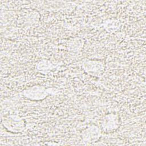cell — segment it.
Wrapping results in <instances>:
<instances>
[{
	"mask_svg": "<svg viewBox=\"0 0 146 146\" xmlns=\"http://www.w3.org/2000/svg\"><path fill=\"white\" fill-rule=\"evenodd\" d=\"M99 129L96 126H92L83 132V138L85 140L92 141L96 140L99 135Z\"/></svg>",
	"mask_w": 146,
	"mask_h": 146,
	"instance_id": "5",
	"label": "cell"
},
{
	"mask_svg": "<svg viewBox=\"0 0 146 146\" xmlns=\"http://www.w3.org/2000/svg\"><path fill=\"white\" fill-rule=\"evenodd\" d=\"M116 115L110 114L104 117L102 123L103 128L107 131L115 130L118 127V119Z\"/></svg>",
	"mask_w": 146,
	"mask_h": 146,
	"instance_id": "3",
	"label": "cell"
},
{
	"mask_svg": "<svg viewBox=\"0 0 146 146\" xmlns=\"http://www.w3.org/2000/svg\"><path fill=\"white\" fill-rule=\"evenodd\" d=\"M16 119L15 117H10L9 116L6 118L4 120V127L13 132L21 131L24 127L23 120H18V119Z\"/></svg>",
	"mask_w": 146,
	"mask_h": 146,
	"instance_id": "2",
	"label": "cell"
},
{
	"mask_svg": "<svg viewBox=\"0 0 146 146\" xmlns=\"http://www.w3.org/2000/svg\"><path fill=\"white\" fill-rule=\"evenodd\" d=\"M84 69H86V71L88 72H92V74H99L100 72L101 73L103 70V64L101 62L98 61H87L84 63Z\"/></svg>",
	"mask_w": 146,
	"mask_h": 146,
	"instance_id": "4",
	"label": "cell"
},
{
	"mask_svg": "<svg viewBox=\"0 0 146 146\" xmlns=\"http://www.w3.org/2000/svg\"><path fill=\"white\" fill-rule=\"evenodd\" d=\"M24 95L31 99L39 100L44 98L46 95V90L40 86H35L33 88L27 90L25 91Z\"/></svg>",
	"mask_w": 146,
	"mask_h": 146,
	"instance_id": "1",
	"label": "cell"
}]
</instances>
